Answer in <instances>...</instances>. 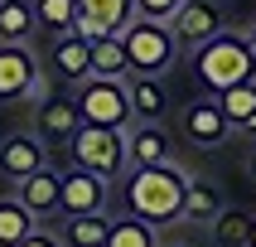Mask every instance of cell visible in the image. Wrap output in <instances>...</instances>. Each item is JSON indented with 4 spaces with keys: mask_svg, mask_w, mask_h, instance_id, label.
Wrapping results in <instances>:
<instances>
[{
    "mask_svg": "<svg viewBox=\"0 0 256 247\" xmlns=\"http://www.w3.org/2000/svg\"><path fill=\"white\" fill-rule=\"evenodd\" d=\"M184 189L188 174L174 165V160H160V165H136V174L126 179V208L136 218H145L150 228H164L179 218L184 208Z\"/></svg>",
    "mask_w": 256,
    "mask_h": 247,
    "instance_id": "6da1fadb",
    "label": "cell"
},
{
    "mask_svg": "<svg viewBox=\"0 0 256 247\" xmlns=\"http://www.w3.org/2000/svg\"><path fill=\"white\" fill-rule=\"evenodd\" d=\"M194 78L203 83V92H228V87L246 83L256 78V49L252 39L242 34H228V29H218L213 39L198 44V54H194Z\"/></svg>",
    "mask_w": 256,
    "mask_h": 247,
    "instance_id": "7a4b0ae2",
    "label": "cell"
},
{
    "mask_svg": "<svg viewBox=\"0 0 256 247\" xmlns=\"http://www.w3.org/2000/svg\"><path fill=\"white\" fill-rule=\"evenodd\" d=\"M121 44H126V63H130V73H150V78L170 73L174 54H179V44H174L170 25H164V20H140V15H130V20H126V29H121Z\"/></svg>",
    "mask_w": 256,
    "mask_h": 247,
    "instance_id": "3957f363",
    "label": "cell"
},
{
    "mask_svg": "<svg viewBox=\"0 0 256 247\" xmlns=\"http://www.w3.org/2000/svg\"><path fill=\"white\" fill-rule=\"evenodd\" d=\"M68 150H72V165L78 170H92L102 174V179H112V174H121V165H126V131L116 126H78L68 136Z\"/></svg>",
    "mask_w": 256,
    "mask_h": 247,
    "instance_id": "277c9868",
    "label": "cell"
},
{
    "mask_svg": "<svg viewBox=\"0 0 256 247\" xmlns=\"http://www.w3.org/2000/svg\"><path fill=\"white\" fill-rule=\"evenodd\" d=\"M78 116L87 126H116L126 131L136 116H130V97H126V78H82L78 83Z\"/></svg>",
    "mask_w": 256,
    "mask_h": 247,
    "instance_id": "5b68a950",
    "label": "cell"
},
{
    "mask_svg": "<svg viewBox=\"0 0 256 247\" xmlns=\"http://www.w3.org/2000/svg\"><path fill=\"white\" fill-rule=\"evenodd\" d=\"M20 97H44V73L39 58L29 54V44H5L0 39V102H20Z\"/></svg>",
    "mask_w": 256,
    "mask_h": 247,
    "instance_id": "8992f818",
    "label": "cell"
},
{
    "mask_svg": "<svg viewBox=\"0 0 256 247\" xmlns=\"http://www.w3.org/2000/svg\"><path fill=\"white\" fill-rule=\"evenodd\" d=\"M164 25H170L174 44L198 49L203 39H213L218 29H222V5H218V0H179V10H174Z\"/></svg>",
    "mask_w": 256,
    "mask_h": 247,
    "instance_id": "52a82bcc",
    "label": "cell"
},
{
    "mask_svg": "<svg viewBox=\"0 0 256 247\" xmlns=\"http://www.w3.org/2000/svg\"><path fill=\"white\" fill-rule=\"evenodd\" d=\"M130 0H78V15H72V34L78 39H106V34H121L130 20Z\"/></svg>",
    "mask_w": 256,
    "mask_h": 247,
    "instance_id": "ba28073f",
    "label": "cell"
},
{
    "mask_svg": "<svg viewBox=\"0 0 256 247\" xmlns=\"http://www.w3.org/2000/svg\"><path fill=\"white\" fill-rule=\"evenodd\" d=\"M106 208V179L92 170H78L72 165L68 174H58V213H97Z\"/></svg>",
    "mask_w": 256,
    "mask_h": 247,
    "instance_id": "9c48e42d",
    "label": "cell"
},
{
    "mask_svg": "<svg viewBox=\"0 0 256 247\" xmlns=\"http://www.w3.org/2000/svg\"><path fill=\"white\" fill-rule=\"evenodd\" d=\"M184 136L194 145H203V150H218V145L232 136V126H228V116H222V107H218L213 92L184 107Z\"/></svg>",
    "mask_w": 256,
    "mask_h": 247,
    "instance_id": "30bf717a",
    "label": "cell"
},
{
    "mask_svg": "<svg viewBox=\"0 0 256 247\" xmlns=\"http://www.w3.org/2000/svg\"><path fill=\"white\" fill-rule=\"evenodd\" d=\"M78 126H82V116H78L72 97H39V112H34V136L39 141H68Z\"/></svg>",
    "mask_w": 256,
    "mask_h": 247,
    "instance_id": "8fae6325",
    "label": "cell"
},
{
    "mask_svg": "<svg viewBox=\"0 0 256 247\" xmlns=\"http://www.w3.org/2000/svg\"><path fill=\"white\" fill-rule=\"evenodd\" d=\"M14 199L24 203L34 218H54L58 213V174L48 170V165H39L34 174L14 179Z\"/></svg>",
    "mask_w": 256,
    "mask_h": 247,
    "instance_id": "7c38bea8",
    "label": "cell"
},
{
    "mask_svg": "<svg viewBox=\"0 0 256 247\" xmlns=\"http://www.w3.org/2000/svg\"><path fill=\"white\" fill-rule=\"evenodd\" d=\"M39 165H48L39 136H5V141H0V174L24 179V174H34Z\"/></svg>",
    "mask_w": 256,
    "mask_h": 247,
    "instance_id": "4fadbf2b",
    "label": "cell"
},
{
    "mask_svg": "<svg viewBox=\"0 0 256 247\" xmlns=\"http://www.w3.org/2000/svg\"><path fill=\"white\" fill-rule=\"evenodd\" d=\"M160 160H170V136L155 126V121H140V126L130 131L126 126V165H160Z\"/></svg>",
    "mask_w": 256,
    "mask_h": 247,
    "instance_id": "5bb4252c",
    "label": "cell"
},
{
    "mask_svg": "<svg viewBox=\"0 0 256 247\" xmlns=\"http://www.w3.org/2000/svg\"><path fill=\"white\" fill-rule=\"evenodd\" d=\"M218 107H222V116H228L232 131L256 136V78H246V83L228 87V92H218Z\"/></svg>",
    "mask_w": 256,
    "mask_h": 247,
    "instance_id": "9a60e30c",
    "label": "cell"
},
{
    "mask_svg": "<svg viewBox=\"0 0 256 247\" xmlns=\"http://www.w3.org/2000/svg\"><path fill=\"white\" fill-rule=\"evenodd\" d=\"M126 97L136 121H160L164 116V83L150 73H126Z\"/></svg>",
    "mask_w": 256,
    "mask_h": 247,
    "instance_id": "2e32d148",
    "label": "cell"
},
{
    "mask_svg": "<svg viewBox=\"0 0 256 247\" xmlns=\"http://www.w3.org/2000/svg\"><path fill=\"white\" fill-rule=\"evenodd\" d=\"M87 78H126L130 63H126V44L121 34H106V39H92L87 44Z\"/></svg>",
    "mask_w": 256,
    "mask_h": 247,
    "instance_id": "e0dca14e",
    "label": "cell"
},
{
    "mask_svg": "<svg viewBox=\"0 0 256 247\" xmlns=\"http://www.w3.org/2000/svg\"><path fill=\"white\" fill-rule=\"evenodd\" d=\"M48 58H54V73L68 78V83H82L87 73H92V68H87V39H78L72 29L54 39V54H48Z\"/></svg>",
    "mask_w": 256,
    "mask_h": 247,
    "instance_id": "ac0fdd59",
    "label": "cell"
},
{
    "mask_svg": "<svg viewBox=\"0 0 256 247\" xmlns=\"http://www.w3.org/2000/svg\"><path fill=\"white\" fill-rule=\"evenodd\" d=\"M106 228H112V218L102 213V208H97V213H68L58 242H63V247H102V242H106Z\"/></svg>",
    "mask_w": 256,
    "mask_h": 247,
    "instance_id": "d6986e66",
    "label": "cell"
},
{
    "mask_svg": "<svg viewBox=\"0 0 256 247\" xmlns=\"http://www.w3.org/2000/svg\"><path fill=\"white\" fill-rule=\"evenodd\" d=\"M34 29H39V20H34L29 0H0V39L5 44H29Z\"/></svg>",
    "mask_w": 256,
    "mask_h": 247,
    "instance_id": "ffe728a7",
    "label": "cell"
},
{
    "mask_svg": "<svg viewBox=\"0 0 256 247\" xmlns=\"http://www.w3.org/2000/svg\"><path fill=\"white\" fill-rule=\"evenodd\" d=\"M218 208H222V194H218L213 184H203V179H188L179 218H188V223H213V213H218Z\"/></svg>",
    "mask_w": 256,
    "mask_h": 247,
    "instance_id": "44dd1931",
    "label": "cell"
},
{
    "mask_svg": "<svg viewBox=\"0 0 256 247\" xmlns=\"http://www.w3.org/2000/svg\"><path fill=\"white\" fill-rule=\"evenodd\" d=\"M102 247H160L155 242V228L145 223V218L126 213V218H112V228H106V242Z\"/></svg>",
    "mask_w": 256,
    "mask_h": 247,
    "instance_id": "7402d4cb",
    "label": "cell"
},
{
    "mask_svg": "<svg viewBox=\"0 0 256 247\" xmlns=\"http://www.w3.org/2000/svg\"><path fill=\"white\" fill-rule=\"evenodd\" d=\"M34 228H39V218L29 213L20 199H0V247H14L20 237H29Z\"/></svg>",
    "mask_w": 256,
    "mask_h": 247,
    "instance_id": "603a6c76",
    "label": "cell"
},
{
    "mask_svg": "<svg viewBox=\"0 0 256 247\" xmlns=\"http://www.w3.org/2000/svg\"><path fill=\"white\" fill-rule=\"evenodd\" d=\"M246 228H252V213H242V208H218L213 213V237L222 247H246Z\"/></svg>",
    "mask_w": 256,
    "mask_h": 247,
    "instance_id": "cb8c5ba5",
    "label": "cell"
},
{
    "mask_svg": "<svg viewBox=\"0 0 256 247\" xmlns=\"http://www.w3.org/2000/svg\"><path fill=\"white\" fill-rule=\"evenodd\" d=\"M34 5V20L54 34H68L72 29V15H78V0H29Z\"/></svg>",
    "mask_w": 256,
    "mask_h": 247,
    "instance_id": "d4e9b609",
    "label": "cell"
},
{
    "mask_svg": "<svg viewBox=\"0 0 256 247\" xmlns=\"http://www.w3.org/2000/svg\"><path fill=\"white\" fill-rule=\"evenodd\" d=\"M130 10L140 15V20H170L179 10V0H130Z\"/></svg>",
    "mask_w": 256,
    "mask_h": 247,
    "instance_id": "484cf974",
    "label": "cell"
},
{
    "mask_svg": "<svg viewBox=\"0 0 256 247\" xmlns=\"http://www.w3.org/2000/svg\"><path fill=\"white\" fill-rule=\"evenodd\" d=\"M14 247H63V242H58L54 232H39V228H34V232H29V237H20V242H14Z\"/></svg>",
    "mask_w": 256,
    "mask_h": 247,
    "instance_id": "4316f807",
    "label": "cell"
},
{
    "mask_svg": "<svg viewBox=\"0 0 256 247\" xmlns=\"http://www.w3.org/2000/svg\"><path fill=\"white\" fill-rule=\"evenodd\" d=\"M246 247H256V213H252V228H246Z\"/></svg>",
    "mask_w": 256,
    "mask_h": 247,
    "instance_id": "83f0119b",
    "label": "cell"
},
{
    "mask_svg": "<svg viewBox=\"0 0 256 247\" xmlns=\"http://www.w3.org/2000/svg\"><path fill=\"white\" fill-rule=\"evenodd\" d=\"M246 174H252V179H256V150H252V160H246Z\"/></svg>",
    "mask_w": 256,
    "mask_h": 247,
    "instance_id": "f1b7e54d",
    "label": "cell"
},
{
    "mask_svg": "<svg viewBox=\"0 0 256 247\" xmlns=\"http://www.w3.org/2000/svg\"><path fill=\"white\" fill-rule=\"evenodd\" d=\"M252 49H256V29H252Z\"/></svg>",
    "mask_w": 256,
    "mask_h": 247,
    "instance_id": "f546056e",
    "label": "cell"
}]
</instances>
